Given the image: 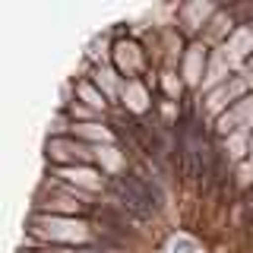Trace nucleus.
<instances>
[{
    "instance_id": "nucleus-11",
    "label": "nucleus",
    "mask_w": 253,
    "mask_h": 253,
    "mask_svg": "<svg viewBox=\"0 0 253 253\" xmlns=\"http://www.w3.org/2000/svg\"><path fill=\"white\" fill-rule=\"evenodd\" d=\"M253 47V29H247V26H241V29H234V35L228 38V51L231 54H237V57H244Z\"/></svg>"
},
{
    "instance_id": "nucleus-6",
    "label": "nucleus",
    "mask_w": 253,
    "mask_h": 253,
    "mask_svg": "<svg viewBox=\"0 0 253 253\" xmlns=\"http://www.w3.org/2000/svg\"><path fill=\"white\" fill-rule=\"evenodd\" d=\"M35 209L42 212V215H85V212L92 209V203H73V196H54V200H42L38 196L35 200Z\"/></svg>"
},
{
    "instance_id": "nucleus-9",
    "label": "nucleus",
    "mask_w": 253,
    "mask_h": 253,
    "mask_svg": "<svg viewBox=\"0 0 253 253\" xmlns=\"http://www.w3.org/2000/svg\"><path fill=\"white\" fill-rule=\"evenodd\" d=\"M218 10L215 6H209V3H187V6H180V16H184V26H187V32H196L203 26L209 16H215Z\"/></svg>"
},
{
    "instance_id": "nucleus-17",
    "label": "nucleus",
    "mask_w": 253,
    "mask_h": 253,
    "mask_svg": "<svg viewBox=\"0 0 253 253\" xmlns=\"http://www.w3.org/2000/svg\"><path fill=\"white\" fill-rule=\"evenodd\" d=\"M247 83H253V57H247Z\"/></svg>"
},
{
    "instance_id": "nucleus-15",
    "label": "nucleus",
    "mask_w": 253,
    "mask_h": 253,
    "mask_svg": "<svg viewBox=\"0 0 253 253\" xmlns=\"http://www.w3.org/2000/svg\"><path fill=\"white\" fill-rule=\"evenodd\" d=\"M95 155H98V162H101V168L105 171H111V177H114V174H121V152H117V149H95Z\"/></svg>"
},
{
    "instance_id": "nucleus-8",
    "label": "nucleus",
    "mask_w": 253,
    "mask_h": 253,
    "mask_svg": "<svg viewBox=\"0 0 253 253\" xmlns=\"http://www.w3.org/2000/svg\"><path fill=\"white\" fill-rule=\"evenodd\" d=\"M60 177L63 180H70V184H76L83 193H95V190L101 187V177L95 171H89V168H60Z\"/></svg>"
},
{
    "instance_id": "nucleus-13",
    "label": "nucleus",
    "mask_w": 253,
    "mask_h": 253,
    "mask_svg": "<svg viewBox=\"0 0 253 253\" xmlns=\"http://www.w3.org/2000/svg\"><path fill=\"white\" fill-rule=\"evenodd\" d=\"M73 139H92V142H105L111 139V130L98 124H73Z\"/></svg>"
},
{
    "instance_id": "nucleus-5",
    "label": "nucleus",
    "mask_w": 253,
    "mask_h": 253,
    "mask_svg": "<svg viewBox=\"0 0 253 253\" xmlns=\"http://www.w3.org/2000/svg\"><path fill=\"white\" fill-rule=\"evenodd\" d=\"M244 92H247V79H241V76H234L231 83H225V85H218L215 92L209 95V101H206V108H209V114H225V105L228 101H241L244 98Z\"/></svg>"
},
{
    "instance_id": "nucleus-7",
    "label": "nucleus",
    "mask_w": 253,
    "mask_h": 253,
    "mask_svg": "<svg viewBox=\"0 0 253 253\" xmlns=\"http://www.w3.org/2000/svg\"><path fill=\"white\" fill-rule=\"evenodd\" d=\"M206 60H209V57H206V47L203 44H193L187 51V57H184V79H187L190 85H196L200 79H206V73H203Z\"/></svg>"
},
{
    "instance_id": "nucleus-14",
    "label": "nucleus",
    "mask_w": 253,
    "mask_h": 253,
    "mask_svg": "<svg viewBox=\"0 0 253 253\" xmlns=\"http://www.w3.org/2000/svg\"><path fill=\"white\" fill-rule=\"evenodd\" d=\"M250 136H253V130H234L231 136H228V149H231V158H244L250 152Z\"/></svg>"
},
{
    "instance_id": "nucleus-3",
    "label": "nucleus",
    "mask_w": 253,
    "mask_h": 253,
    "mask_svg": "<svg viewBox=\"0 0 253 253\" xmlns=\"http://www.w3.org/2000/svg\"><path fill=\"white\" fill-rule=\"evenodd\" d=\"M95 149L83 146L79 139H67V136H54L47 142V158L63 165V168H73V165H89Z\"/></svg>"
},
{
    "instance_id": "nucleus-4",
    "label": "nucleus",
    "mask_w": 253,
    "mask_h": 253,
    "mask_svg": "<svg viewBox=\"0 0 253 253\" xmlns=\"http://www.w3.org/2000/svg\"><path fill=\"white\" fill-rule=\"evenodd\" d=\"M253 130V95H244L241 101H234L225 114L218 117V133H234V130Z\"/></svg>"
},
{
    "instance_id": "nucleus-18",
    "label": "nucleus",
    "mask_w": 253,
    "mask_h": 253,
    "mask_svg": "<svg viewBox=\"0 0 253 253\" xmlns=\"http://www.w3.org/2000/svg\"><path fill=\"white\" fill-rule=\"evenodd\" d=\"M250 162H253V136H250Z\"/></svg>"
},
{
    "instance_id": "nucleus-12",
    "label": "nucleus",
    "mask_w": 253,
    "mask_h": 253,
    "mask_svg": "<svg viewBox=\"0 0 253 253\" xmlns=\"http://www.w3.org/2000/svg\"><path fill=\"white\" fill-rule=\"evenodd\" d=\"M225 70H228L225 57H221V54H212V57H209V73H206V79H203V89L215 92V85L225 79Z\"/></svg>"
},
{
    "instance_id": "nucleus-2",
    "label": "nucleus",
    "mask_w": 253,
    "mask_h": 253,
    "mask_svg": "<svg viewBox=\"0 0 253 253\" xmlns=\"http://www.w3.org/2000/svg\"><path fill=\"white\" fill-rule=\"evenodd\" d=\"M29 231L35 237H42V241L57 244V247H73V244L89 247V244H95L89 221L70 218V215H42V212H35L29 218Z\"/></svg>"
},
{
    "instance_id": "nucleus-16",
    "label": "nucleus",
    "mask_w": 253,
    "mask_h": 253,
    "mask_svg": "<svg viewBox=\"0 0 253 253\" xmlns=\"http://www.w3.org/2000/svg\"><path fill=\"white\" fill-rule=\"evenodd\" d=\"M76 95H79V101H85L89 108H105V95L95 89L92 83H79L76 85Z\"/></svg>"
},
{
    "instance_id": "nucleus-10",
    "label": "nucleus",
    "mask_w": 253,
    "mask_h": 253,
    "mask_svg": "<svg viewBox=\"0 0 253 253\" xmlns=\"http://www.w3.org/2000/svg\"><path fill=\"white\" fill-rule=\"evenodd\" d=\"M114 60H117V67H121L126 76L136 73V70H139V47H133V44H117Z\"/></svg>"
},
{
    "instance_id": "nucleus-1",
    "label": "nucleus",
    "mask_w": 253,
    "mask_h": 253,
    "mask_svg": "<svg viewBox=\"0 0 253 253\" xmlns=\"http://www.w3.org/2000/svg\"><path fill=\"white\" fill-rule=\"evenodd\" d=\"M108 187H111V193H114L117 206L136 221H149L158 209H162V190L152 187L146 177H139V174L121 171V174L111 177Z\"/></svg>"
}]
</instances>
